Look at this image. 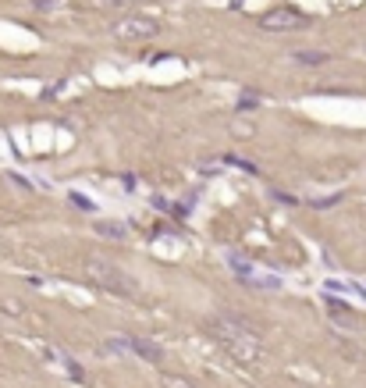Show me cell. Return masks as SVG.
Returning a JSON list of instances; mask_svg holds the SVG:
<instances>
[{"instance_id": "ba28073f", "label": "cell", "mask_w": 366, "mask_h": 388, "mask_svg": "<svg viewBox=\"0 0 366 388\" xmlns=\"http://www.w3.org/2000/svg\"><path fill=\"white\" fill-rule=\"evenodd\" d=\"M71 207L86 211V214H93V211H96V203H93L89 196H82V193H71Z\"/></svg>"}, {"instance_id": "30bf717a", "label": "cell", "mask_w": 366, "mask_h": 388, "mask_svg": "<svg viewBox=\"0 0 366 388\" xmlns=\"http://www.w3.org/2000/svg\"><path fill=\"white\" fill-rule=\"evenodd\" d=\"M164 388H196V385L185 381V378H178V374H164Z\"/></svg>"}, {"instance_id": "6da1fadb", "label": "cell", "mask_w": 366, "mask_h": 388, "mask_svg": "<svg viewBox=\"0 0 366 388\" xmlns=\"http://www.w3.org/2000/svg\"><path fill=\"white\" fill-rule=\"evenodd\" d=\"M203 332H207L210 338H217L225 349L242 360V363H256L267 356V349H263V338L260 332L253 328V324H246L242 317H225V314H214L203 321Z\"/></svg>"}, {"instance_id": "277c9868", "label": "cell", "mask_w": 366, "mask_h": 388, "mask_svg": "<svg viewBox=\"0 0 366 388\" xmlns=\"http://www.w3.org/2000/svg\"><path fill=\"white\" fill-rule=\"evenodd\" d=\"M306 25V14L295 8H274L267 14H260V29L267 32H288V29H302Z\"/></svg>"}, {"instance_id": "8fae6325", "label": "cell", "mask_w": 366, "mask_h": 388, "mask_svg": "<svg viewBox=\"0 0 366 388\" xmlns=\"http://www.w3.org/2000/svg\"><path fill=\"white\" fill-rule=\"evenodd\" d=\"M32 4H36V11H50L54 0H32Z\"/></svg>"}, {"instance_id": "7a4b0ae2", "label": "cell", "mask_w": 366, "mask_h": 388, "mask_svg": "<svg viewBox=\"0 0 366 388\" xmlns=\"http://www.w3.org/2000/svg\"><path fill=\"white\" fill-rule=\"evenodd\" d=\"M86 278L104 292H114V296H135L139 292V281L132 274H125L111 260H100V257H89L86 260Z\"/></svg>"}, {"instance_id": "52a82bcc", "label": "cell", "mask_w": 366, "mask_h": 388, "mask_svg": "<svg viewBox=\"0 0 366 388\" xmlns=\"http://www.w3.org/2000/svg\"><path fill=\"white\" fill-rule=\"evenodd\" d=\"M96 232H100V235H107V239H125V235H128V228H125L121 221H100V224H96Z\"/></svg>"}, {"instance_id": "3957f363", "label": "cell", "mask_w": 366, "mask_h": 388, "mask_svg": "<svg viewBox=\"0 0 366 388\" xmlns=\"http://www.w3.org/2000/svg\"><path fill=\"white\" fill-rule=\"evenodd\" d=\"M160 32V25L153 22V18L146 14H128V18H121V22H114V36L121 39V43H139V39H153Z\"/></svg>"}, {"instance_id": "8992f818", "label": "cell", "mask_w": 366, "mask_h": 388, "mask_svg": "<svg viewBox=\"0 0 366 388\" xmlns=\"http://www.w3.org/2000/svg\"><path fill=\"white\" fill-rule=\"evenodd\" d=\"M328 61V54L323 50H295V65H306V68H317Z\"/></svg>"}, {"instance_id": "9c48e42d", "label": "cell", "mask_w": 366, "mask_h": 388, "mask_svg": "<svg viewBox=\"0 0 366 388\" xmlns=\"http://www.w3.org/2000/svg\"><path fill=\"white\" fill-rule=\"evenodd\" d=\"M93 8H132V4H139V0H89Z\"/></svg>"}, {"instance_id": "5b68a950", "label": "cell", "mask_w": 366, "mask_h": 388, "mask_svg": "<svg viewBox=\"0 0 366 388\" xmlns=\"http://www.w3.org/2000/svg\"><path fill=\"white\" fill-rule=\"evenodd\" d=\"M125 349H132L135 356L150 360V363H160V360H164V349H160L157 342H150V338H139V335H128V338H125Z\"/></svg>"}]
</instances>
